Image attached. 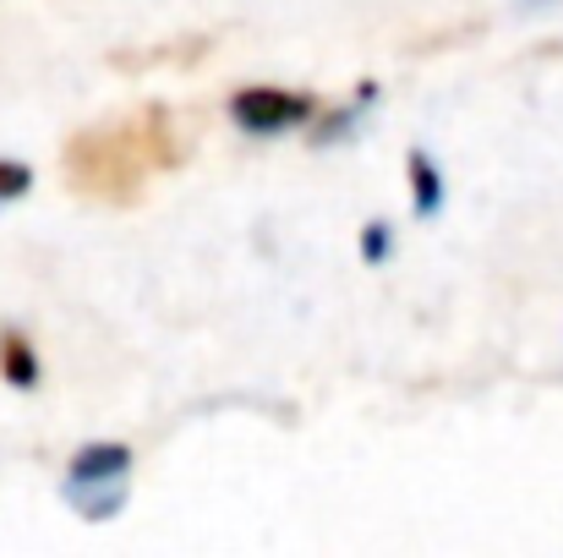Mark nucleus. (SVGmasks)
I'll return each mask as SVG.
<instances>
[{"label": "nucleus", "instance_id": "f03ea898", "mask_svg": "<svg viewBox=\"0 0 563 558\" xmlns=\"http://www.w3.org/2000/svg\"><path fill=\"white\" fill-rule=\"evenodd\" d=\"M312 99L307 94H290V88H241L230 99V121L252 138H279V132H296L312 121Z\"/></svg>", "mask_w": 563, "mask_h": 558}, {"label": "nucleus", "instance_id": "20e7f679", "mask_svg": "<svg viewBox=\"0 0 563 558\" xmlns=\"http://www.w3.org/2000/svg\"><path fill=\"white\" fill-rule=\"evenodd\" d=\"M0 372H5L11 389H33V383H38V357H33V346H27L16 329L0 335Z\"/></svg>", "mask_w": 563, "mask_h": 558}, {"label": "nucleus", "instance_id": "423d86ee", "mask_svg": "<svg viewBox=\"0 0 563 558\" xmlns=\"http://www.w3.org/2000/svg\"><path fill=\"white\" fill-rule=\"evenodd\" d=\"M388 252H394V225H388V219H367V225H362V258H367V263H383Z\"/></svg>", "mask_w": 563, "mask_h": 558}, {"label": "nucleus", "instance_id": "6e6552de", "mask_svg": "<svg viewBox=\"0 0 563 558\" xmlns=\"http://www.w3.org/2000/svg\"><path fill=\"white\" fill-rule=\"evenodd\" d=\"M548 6H563V0H520V11H548Z\"/></svg>", "mask_w": 563, "mask_h": 558}, {"label": "nucleus", "instance_id": "39448f33", "mask_svg": "<svg viewBox=\"0 0 563 558\" xmlns=\"http://www.w3.org/2000/svg\"><path fill=\"white\" fill-rule=\"evenodd\" d=\"M373 99H377V83H362V88H356V105H351V110H334V116H329V127H318V132H312V143L351 138V132L362 127V116H367V105H373Z\"/></svg>", "mask_w": 563, "mask_h": 558}, {"label": "nucleus", "instance_id": "7ed1b4c3", "mask_svg": "<svg viewBox=\"0 0 563 558\" xmlns=\"http://www.w3.org/2000/svg\"><path fill=\"white\" fill-rule=\"evenodd\" d=\"M405 176H410V208H416L421 219L443 214V197H449V186H443V171L432 165V154L410 149V160H405Z\"/></svg>", "mask_w": 563, "mask_h": 558}, {"label": "nucleus", "instance_id": "0eeeda50", "mask_svg": "<svg viewBox=\"0 0 563 558\" xmlns=\"http://www.w3.org/2000/svg\"><path fill=\"white\" fill-rule=\"evenodd\" d=\"M27 186H33V171L22 160H0V203H16Z\"/></svg>", "mask_w": 563, "mask_h": 558}, {"label": "nucleus", "instance_id": "f257e3e1", "mask_svg": "<svg viewBox=\"0 0 563 558\" xmlns=\"http://www.w3.org/2000/svg\"><path fill=\"white\" fill-rule=\"evenodd\" d=\"M126 477H132V449L126 444H88V449L71 455L60 493L82 521H110V515L126 510Z\"/></svg>", "mask_w": 563, "mask_h": 558}]
</instances>
